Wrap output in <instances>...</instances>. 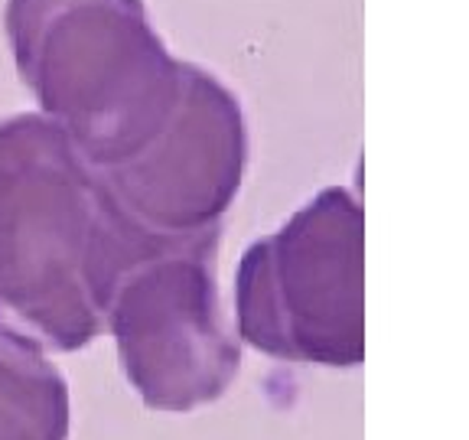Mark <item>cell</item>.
I'll list each match as a JSON object with an SVG mask.
<instances>
[{
  "label": "cell",
  "mask_w": 469,
  "mask_h": 440,
  "mask_svg": "<svg viewBox=\"0 0 469 440\" xmlns=\"http://www.w3.org/2000/svg\"><path fill=\"white\" fill-rule=\"evenodd\" d=\"M235 336L297 366L356 368L365 356V222L346 186H326L235 271Z\"/></svg>",
  "instance_id": "obj_3"
},
{
  "label": "cell",
  "mask_w": 469,
  "mask_h": 440,
  "mask_svg": "<svg viewBox=\"0 0 469 440\" xmlns=\"http://www.w3.org/2000/svg\"><path fill=\"white\" fill-rule=\"evenodd\" d=\"M170 241L121 209L46 114L0 118V310L46 352L98 340L124 275Z\"/></svg>",
  "instance_id": "obj_1"
},
{
  "label": "cell",
  "mask_w": 469,
  "mask_h": 440,
  "mask_svg": "<svg viewBox=\"0 0 469 440\" xmlns=\"http://www.w3.org/2000/svg\"><path fill=\"white\" fill-rule=\"evenodd\" d=\"M248 170V124L219 75L189 65L186 98L163 138L118 176L102 180L130 219L160 239L222 229Z\"/></svg>",
  "instance_id": "obj_5"
},
{
  "label": "cell",
  "mask_w": 469,
  "mask_h": 440,
  "mask_svg": "<svg viewBox=\"0 0 469 440\" xmlns=\"http://www.w3.org/2000/svg\"><path fill=\"white\" fill-rule=\"evenodd\" d=\"M4 33L39 114L98 180L138 164L183 108L189 65L144 0H7Z\"/></svg>",
  "instance_id": "obj_2"
},
{
  "label": "cell",
  "mask_w": 469,
  "mask_h": 440,
  "mask_svg": "<svg viewBox=\"0 0 469 440\" xmlns=\"http://www.w3.org/2000/svg\"><path fill=\"white\" fill-rule=\"evenodd\" d=\"M222 229L186 235L134 265L108 303L105 330L150 411L186 414L239 378L241 340L222 310Z\"/></svg>",
  "instance_id": "obj_4"
},
{
  "label": "cell",
  "mask_w": 469,
  "mask_h": 440,
  "mask_svg": "<svg viewBox=\"0 0 469 440\" xmlns=\"http://www.w3.org/2000/svg\"><path fill=\"white\" fill-rule=\"evenodd\" d=\"M69 411L46 349L0 317V440H69Z\"/></svg>",
  "instance_id": "obj_6"
}]
</instances>
